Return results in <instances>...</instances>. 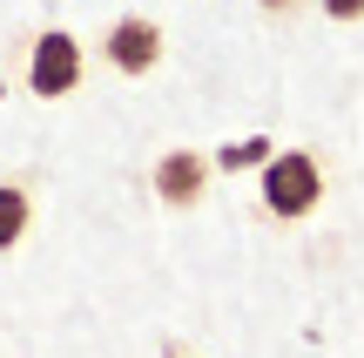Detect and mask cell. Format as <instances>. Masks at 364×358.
Masks as SVG:
<instances>
[{
  "label": "cell",
  "mask_w": 364,
  "mask_h": 358,
  "mask_svg": "<svg viewBox=\"0 0 364 358\" xmlns=\"http://www.w3.org/2000/svg\"><path fill=\"white\" fill-rule=\"evenodd\" d=\"M263 216L270 223H304V216H317V203H324L331 176H324V156L317 149H277L270 162H263Z\"/></svg>",
  "instance_id": "obj_1"
},
{
  "label": "cell",
  "mask_w": 364,
  "mask_h": 358,
  "mask_svg": "<svg viewBox=\"0 0 364 358\" xmlns=\"http://www.w3.org/2000/svg\"><path fill=\"white\" fill-rule=\"evenodd\" d=\"M162 21H149V14H115V21L102 27V41H95V54H102V68H115V75L142 81L162 68Z\"/></svg>",
  "instance_id": "obj_3"
},
{
  "label": "cell",
  "mask_w": 364,
  "mask_h": 358,
  "mask_svg": "<svg viewBox=\"0 0 364 358\" xmlns=\"http://www.w3.org/2000/svg\"><path fill=\"white\" fill-rule=\"evenodd\" d=\"M317 7H324V21H364V0H317Z\"/></svg>",
  "instance_id": "obj_7"
},
{
  "label": "cell",
  "mask_w": 364,
  "mask_h": 358,
  "mask_svg": "<svg viewBox=\"0 0 364 358\" xmlns=\"http://www.w3.org/2000/svg\"><path fill=\"white\" fill-rule=\"evenodd\" d=\"M27 230H34V196H27V183H0V251H14Z\"/></svg>",
  "instance_id": "obj_5"
},
{
  "label": "cell",
  "mask_w": 364,
  "mask_h": 358,
  "mask_svg": "<svg viewBox=\"0 0 364 358\" xmlns=\"http://www.w3.org/2000/svg\"><path fill=\"white\" fill-rule=\"evenodd\" d=\"M209 176H216V156H203V149H169V156L149 169V189H156L162 210H203Z\"/></svg>",
  "instance_id": "obj_4"
},
{
  "label": "cell",
  "mask_w": 364,
  "mask_h": 358,
  "mask_svg": "<svg viewBox=\"0 0 364 358\" xmlns=\"http://www.w3.org/2000/svg\"><path fill=\"white\" fill-rule=\"evenodd\" d=\"M81 75H88V48H81L68 27H41L34 48H27V88H34L41 102H68V95L81 88Z\"/></svg>",
  "instance_id": "obj_2"
},
{
  "label": "cell",
  "mask_w": 364,
  "mask_h": 358,
  "mask_svg": "<svg viewBox=\"0 0 364 358\" xmlns=\"http://www.w3.org/2000/svg\"><path fill=\"white\" fill-rule=\"evenodd\" d=\"M270 156H277V149L257 135V142H236V149H223V156H216V169H257V162H270Z\"/></svg>",
  "instance_id": "obj_6"
},
{
  "label": "cell",
  "mask_w": 364,
  "mask_h": 358,
  "mask_svg": "<svg viewBox=\"0 0 364 358\" xmlns=\"http://www.w3.org/2000/svg\"><path fill=\"white\" fill-rule=\"evenodd\" d=\"M257 7L270 14V21H290V14H304V7H311V0H257Z\"/></svg>",
  "instance_id": "obj_8"
}]
</instances>
